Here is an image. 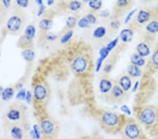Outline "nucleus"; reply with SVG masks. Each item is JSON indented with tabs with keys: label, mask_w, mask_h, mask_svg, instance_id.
<instances>
[{
	"label": "nucleus",
	"mask_w": 158,
	"mask_h": 139,
	"mask_svg": "<svg viewBox=\"0 0 158 139\" xmlns=\"http://www.w3.org/2000/svg\"><path fill=\"white\" fill-rule=\"evenodd\" d=\"M4 120L9 126H25L27 122L26 107L21 103H15L10 106L4 115Z\"/></svg>",
	"instance_id": "nucleus-1"
},
{
	"label": "nucleus",
	"mask_w": 158,
	"mask_h": 139,
	"mask_svg": "<svg viewBox=\"0 0 158 139\" xmlns=\"http://www.w3.org/2000/svg\"><path fill=\"white\" fill-rule=\"evenodd\" d=\"M99 123L101 128L109 133H116L121 131L124 125L121 116L110 111H106L101 114L99 118Z\"/></svg>",
	"instance_id": "nucleus-2"
},
{
	"label": "nucleus",
	"mask_w": 158,
	"mask_h": 139,
	"mask_svg": "<svg viewBox=\"0 0 158 139\" xmlns=\"http://www.w3.org/2000/svg\"><path fill=\"white\" fill-rule=\"evenodd\" d=\"M26 23V16L23 12L17 11L13 13L6 22V30L14 35L20 34Z\"/></svg>",
	"instance_id": "nucleus-3"
},
{
	"label": "nucleus",
	"mask_w": 158,
	"mask_h": 139,
	"mask_svg": "<svg viewBox=\"0 0 158 139\" xmlns=\"http://www.w3.org/2000/svg\"><path fill=\"white\" fill-rule=\"evenodd\" d=\"M40 128L42 133L41 139H57L59 133V126L56 121L49 117L41 119Z\"/></svg>",
	"instance_id": "nucleus-4"
},
{
	"label": "nucleus",
	"mask_w": 158,
	"mask_h": 139,
	"mask_svg": "<svg viewBox=\"0 0 158 139\" xmlns=\"http://www.w3.org/2000/svg\"><path fill=\"white\" fill-rule=\"evenodd\" d=\"M140 123L146 128H152L158 125V109L152 105L143 108L138 115Z\"/></svg>",
	"instance_id": "nucleus-5"
},
{
	"label": "nucleus",
	"mask_w": 158,
	"mask_h": 139,
	"mask_svg": "<svg viewBox=\"0 0 158 139\" xmlns=\"http://www.w3.org/2000/svg\"><path fill=\"white\" fill-rule=\"evenodd\" d=\"M90 57L85 53H78L73 58L70 67L75 75H85L90 69Z\"/></svg>",
	"instance_id": "nucleus-6"
},
{
	"label": "nucleus",
	"mask_w": 158,
	"mask_h": 139,
	"mask_svg": "<svg viewBox=\"0 0 158 139\" xmlns=\"http://www.w3.org/2000/svg\"><path fill=\"white\" fill-rule=\"evenodd\" d=\"M121 133L125 139H139L141 136L140 126L133 120H127L124 123Z\"/></svg>",
	"instance_id": "nucleus-7"
},
{
	"label": "nucleus",
	"mask_w": 158,
	"mask_h": 139,
	"mask_svg": "<svg viewBox=\"0 0 158 139\" xmlns=\"http://www.w3.org/2000/svg\"><path fill=\"white\" fill-rule=\"evenodd\" d=\"M49 97V89L45 84H37L33 88V98L36 105H44Z\"/></svg>",
	"instance_id": "nucleus-8"
},
{
	"label": "nucleus",
	"mask_w": 158,
	"mask_h": 139,
	"mask_svg": "<svg viewBox=\"0 0 158 139\" xmlns=\"http://www.w3.org/2000/svg\"><path fill=\"white\" fill-rule=\"evenodd\" d=\"M125 92L123 89L119 87L118 83L114 84L113 87L112 88L110 92L106 96L107 100H108L113 103H119L124 99L125 96Z\"/></svg>",
	"instance_id": "nucleus-9"
},
{
	"label": "nucleus",
	"mask_w": 158,
	"mask_h": 139,
	"mask_svg": "<svg viewBox=\"0 0 158 139\" xmlns=\"http://www.w3.org/2000/svg\"><path fill=\"white\" fill-rule=\"evenodd\" d=\"M113 82L108 77H103L99 81L98 88L100 92L106 96L113 87Z\"/></svg>",
	"instance_id": "nucleus-10"
},
{
	"label": "nucleus",
	"mask_w": 158,
	"mask_h": 139,
	"mask_svg": "<svg viewBox=\"0 0 158 139\" xmlns=\"http://www.w3.org/2000/svg\"><path fill=\"white\" fill-rule=\"evenodd\" d=\"M153 18H152L151 12L148 10L143 9L138 12L135 18V21L139 25H146Z\"/></svg>",
	"instance_id": "nucleus-11"
},
{
	"label": "nucleus",
	"mask_w": 158,
	"mask_h": 139,
	"mask_svg": "<svg viewBox=\"0 0 158 139\" xmlns=\"http://www.w3.org/2000/svg\"><path fill=\"white\" fill-rule=\"evenodd\" d=\"M117 83L125 93L128 92L133 84V79L127 74H124L119 77Z\"/></svg>",
	"instance_id": "nucleus-12"
},
{
	"label": "nucleus",
	"mask_w": 158,
	"mask_h": 139,
	"mask_svg": "<svg viewBox=\"0 0 158 139\" xmlns=\"http://www.w3.org/2000/svg\"><path fill=\"white\" fill-rule=\"evenodd\" d=\"M18 47L22 49H28L33 48V39H30L26 35H23L20 37L17 42Z\"/></svg>",
	"instance_id": "nucleus-13"
},
{
	"label": "nucleus",
	"mask_w": 158,
	"mask_h": 139,
	"mask_svg": "<svg viewBox=\"0 0 158 139\" xmlns=\"http://www.w3.org/2000/svg\"><path fill=\"white\" fill-rule=\"evenodd\" d=\"M136 54H138L141 57L145 58L149 55L150 54V48L148 44L145 42H140L139 44H137L136 48Z\"/></svg>",
	"instance_id": "nucleus-14"
},
{
	"label": "nucleus",
	"mask_w": 158,
	"mask_h": 139,
	"mask_svg": "<svg viewBox=\"0 0 158 139\" xmlns=\"http://www.w3.org/2000/svg\"><path fill=\"white\" fill-rule=\"evenodd\" d=\"M23 126L20 125H14L10 126V133L13 139H23L24 131Z\"/></svg>",
	"instance_id": "nucleus-15"
},
{
	"label": "nucleus",
	"mask_w": 158,
	"mask_h": 139,
	"mask_svg": "<svg viewBox=\"0 0 158 139\" xmlns=\"http://www.w3.org/2000/svg\"><path fill=\"white\" fill-rule=\"evenodd\" d=\"M127 74L132 79H136L141 77L142 75V70L141 67L136 66V65L130 64L127 69Z\"/></svg>",
	"instance_id": "nucleus-16"
},
{
	"label": "nucleus",
	"mask_w": 158,
	"mask_h": 139,
	"mask_svg": "<svg viewBox=\"0 0 158 139\" xmlns=\"http://www.w3.org/2000/svg\"><path fill=\"white\" fill-rule=\"evenodd\" d=\"M134 37L133 30L130 28L123 29L119 34V39L122 42L127 43L131 42Z\"/></svg>",
	"instance_id": "nucleus-17"
},
{
	"label": "nucleus",
	"mask_w": 158,
	"mask_h": 139,
	"mask_svg": "<svg viewBox=\"0 0 158 139\" xmlns=\"http://www.w3.org/2000/svg\"><path fill=\"white\" fill-rule=\"evenodd\" d=\"M52 24L53 21L52 18H43L42 19L40 20L39 22L40 29L43 32H47L52 27Z\"/></svg>",
	"instance_id": "nucleus-18"
},
{
	"label": "nucleus",
	"mask_w": 158,
	"mask_h": 139,
	"mask_svg": "<svg viewBox=\"0 0 158 139\" xmlns=\"http://www.w3.org/2000/svg\"><path fill=\"white\" fill-rule=\"evenodd\" d=\"M146 30L150 34L158 32V18H153L146 25Z\"/></svg>",
	"instance_id": "nucleus-19"
},
{
	"label": "nucleus",
	"mask_w": 158,
	"mask_h": 139,
	"mask_svg": "<svg viewBox=\"0 0 158 139\" xmlns=\"http://www.w3.org/2000/svg\"><path fill=\"white\" fill-rule=\"evenodd\" d=\"M15 91H16V88L12 87H8L4 88L1 96L2 99L4 101H8L11 100L14 96Z\"/></svg>",
	"instance_id": "nucleus-20"
},
{
	"label": "nucleus",
	"mask_w": 158,
	"mask_h": 139,
	"mask_svg": "<svg viewBox=\"0 0 158 139\" xmlns=\"http://www.w3.org/2000/svg\"><path fill=\"white\" fill-rule=\"evenodd\" d=\"M130 61H131V64L140 67L143 66L146 64V60H145L144 58L141 57V55H139L136 53H135V54L131 55Z\"/></svg>",
	"instance_id": "nucleus-21"
},
{
	"label": "nucleus",
	"mask_w": 158,
	"mask_h": 139,
	"mask_svg": "<svg viewBox=\"0 0 158 139\" xmlns=\"http://www.w3.org/2000/svg\"><path fill=\"white\" fill-rule=\"evenodd\" d=\"M130 4H131V2L128 0H119L115 3L114 10L116 12H119V11H126L129 7Z\"/></svg>",
	"instance_id": "nucleus-22"
},
{
	"label": "nucleus",
	"mask_w": 158,
	"mask_h": 139,
	"mask_svg": "<svg viewBox=\"0 0 158 139\" xmlns=\"http://www.w3.org/2000/svg\"><path fill=\"white\" fill-rule=\"evenodd\" d=\"M107 30L105 27L103 26H99L94 30L93 32V37L95 39H100L103 38L106 35Z\"/></svg>",
	"instance_id": "nucleus-23"
},
{
	"label": "nucleus",
	"mask_w": 158,
	"mask_h": 139,
	"mask_svg": "<svg viewBox=\"0 0 158 139\" xmlns=\"http://www.w3.org/2000/svg\"><path fill=\"white\" fill-rule=\"evenodd\" d=\"M77 19L75 16H72L68 17L65 21V29L66 30V31L72 30L75 26L76 24H77Z\"/></svg>",
	"instance_id": "nucleus-24"
},
{
	"label": "nucleus",
	"mask_w": 158,
	"mask_h": 139,
	"mask_svg": "<svg viewBox=\"0 0 158 139\" xmlns=\"http://www.w3.org/2000/svg\"><path fill=\"white\" fill-rule=\"evenodd\" d=\"M83 4L81 2L78 1H72L70 2L68 4V9L70 10V11L76 12L80 11V10L82 8Z\"/></svg>",
	"instance_id": "nucleus-25"
},
{
	"label": "nucleus",
	"mask_w": 158,
	"mask_h": 139,
	"mask_svg": "<svg viewBox=\"0 0 158 139\" xmlns=\"http://www.w3.org/2000/svg\"><path fill=\"white\" fill-rule=\"evenodd\" d=\"M22 55L23 59L27 62H31L35 59V54L33 51L32 49H25L23 51Z\"/></svg>",
	"instance_id": "nucleus-26"
},
{
	"label": "nucleus",
	"mask_w": 158,
	"mask_h": 139,
	"mask_svg": "<svg viewBox=\"0 0 158 139\" xmlns=\"http://www.w3.org/2000/svg\"><path fill=\"white\" fill-rule=\"evenodd\" d=\"M35 33H36V28H35V27L33 25H28L26 27H25L24 35L30 38V39H34Z\"/></svg>",
	"instance_id": "nucleus-27"
},
{
	"label": "nucleus",
	"mask_w": 158,
	"mask_h": 139,
	"mask_svg": "<svg viewBox=\"0 0 158 139\" xmlns=\"http://www.w3.org/2000/svg\"><path fill=\"white\" fill-rule=\"evenodd\" d=\"M73 34H74V32H73V30L66 31L60 39V41L61 44H66V43H68V42H69L70 40L72 39V37L73 36Z\"/></svg>",
	"instance_id": "nucleus-28"
},
{
	"label": "nucleus",
	"mask_w": 158,
	"mask_h": 139,
	"mask_svg": "<svg viewBox=\"0 0 158 139\" xmlns=\"http://www.w3.org/2000/svg\"><path fill=\"white\" fill-rule=\"evenodd\" d=\"M103 2L100 0H92V1L89 2V6L94 11H98L101 8Z\"/></svg>",
	"instance_id": "nucleus-29"
},
{
	"label": "nucleus",
	"mask_w": 158,
	"mask_h": 139,
	"mask_svg": "<svg viewBox=\"0 0 158 139\" xmlns=\"http://www.w3.org/2000/svg\"><path fill=\"white\" fill-rule=\"evenodd\" d=\"M77 25L80 28H88V27L91 26V25L89 24V22L86 20L85 16L79 20L77 22Z\"/></svg>",
	"instance_id": "nucleus-30"
},
{
	"label": "nucleus",
	"mask_w": 158,
	"mask_h": 139,
	"mask_svg": "<svg viewBox=\"0 0 158 139\" xmlns=\"http://www.w3.org/2000/svg\"><path fill=\"white\" fill-rule=\"evenodd\" d=\"M119 37H116L114 38V39L113 40H112L111 42H110L108 44H107V46L106 47L107 50L109 52H110L112 50H113V49H114V48L116 47L117 45H118V42H119Z\"/></svg>",
	"instance_id": "nucleus-31"
},
{
	"label": "nucleus",
	"mask_w": 158,
	"mask_h": 139,
	"mask_svg": "<svg viewBox=\"0 0 158 139\" xmlns=\"http://www.w3.org/2000/svg\"><path fill=\"white\" fill-rule=\"evenodd\" d=\"M151 63L155 67L158 68V48L152 53L151 56Z\"/></svg>",
	"instance_id": "nucleus-32"
},
{
	"label": "nucleus",
	"mask_w": 158,
	"mask_h": 139,
	"mask_svg": "<svg viewBox=\"0 0 158 139\" xmlns=\"http://www.w3.org/2000/svg\"><path fill=\"white\" fill-rule=\"evenodd\" d=\"M85 18L87 20L89 24L91 25H95L97 22V18L92 13H89V14H86L85 16Z\"/></svg>",
	"instance_id": "nucleus-33"
},
{
	"label": "nucleus",
	"mask_w": 158,
	"mask_h": 139,
	"mask_svg": "<svg viewBox=\"0 0 158 139\" xmlns=\"http://www.w3.org/2000/svg\"><path fill=\"white\" fill-rule=\"evenodd\" d=\"M26 93L27 92L25 88H21L19 90V92H18L16 94V98L19 100H25V97H26Z\"/></svg>",
	"instance_id": "nucleus-34"
},
{
	"label": "nucleus",
	"mask_w": 158,
	"mask_h": 139,
	"mask_svg": "<svg viewBox=\"0 0 158 139\" xmlns=\"http://www.w3.org/2000/svg\"><path fill=\"white\" fill-rule=\"evenodd\" d=\"M32 130L33 131V132H34V134L37 139L42 138V133H41V131H40V128L39 125H35L33 126Z\"/></svg>",
	"instance_id": "nucleus-35"
},
{
	"label": "nucleus",
	"mask_w": 158,
	"mask_h": 139,
	"mask_svg": "<svg viewBox=\"0 0 158 139\" xmlns=\"http://www.w3.org/2000/svg\"><path fill=\"white\" fill-rule=\"evenodd\" d=\"M109 54H110V52L108 50H107L106 47H104L103 48H101V49H100V52H99V55H100V56H99V58H100L101 59H102L104 61V60H105L106 58L108 57Z\"/></svg>",
	"instance_id": "nucleus-36"
},
{
	"label": "nucleus",
	"mask_w": 158,
	"mask_h": 139,
	"mask_svg": "<svg viewBox=\"0 0 158 139\" xmlns=\"http://www.w3.org/2000/svg\"><path fill=\"white\" fill-rule=\"evenodd\" d=\"M28 0H16V4L17 6H19L20 8H26L29 5Z\"/></svg>",
	"instance_id": "nucleus-37"
},
{
	"label": "nucleus",
	"mask_w": 158,
	"mask_h": 139,
	"mask_svg": "<svg viewBox=\"0 0 158 139\" xmlns=\"http://www.w3.org/2000/svg\"><path fill=\"white\" fill-rule=\"evenodd\" d=\"M119 26H120V22L118 20H113V21L110 22V27L113 30H118Z\"/></svg>",
	"instance_id": "nucleus-38"
},
{
	"label": "nucleus",
	"mask_w": 158,
	"mask_h": 139,
	"mask_svg": "<svg viewBox=\"0 0 158 139\" xmlns=\"http://www.w3.org/2000/svg\"><path fill=\"white\" fill-rule=\"evenodd\" d=\"M136 11V9H134L132 10V11H130V13H129V14L127 15L126 18L124 19V23L125 24H127L128 22L130 21V20L131 19V17L133 16V15L134 14V13Z\"/></svg>",
	"instance_id": "nucleus-39"
},
{
	"label": "nucleus",
	"mask_w": 158,
	"mask_h": 139,
	"mask_svg": "<svg viewBox=\"0 0 158 139\" xmlns=\"http://www.w3.org/2000/svg\"><path fill=\"white\" fill-rule=\"evenodd\" d=\"M103 60H102V59H101L100 58H98V59H97V60H96V72L100 71L101 68L102 67V64H103Z\"/></svg>",
	"instance_id": "nucleus-40"
},
{
	"label": "nucleus",
	"mask_w": 158,
	"mask_h": 139,
	"mask_svg": "<svg viewBox=\"0 0 158 139\" xmlns=\"http://www.w3.org/2000/svg\"><path fill=\"white\" fill-rule=\"evenodd\" d=\"M45 9H46V7H45L44 4H42V5H41V6H40L39 9H38V12H37V16L40 17V16H42V15L44 13Z\"/></svg>",
	"instance_id": "nucleus-41"
},
{
	"label": "nucleus",
	"mask_w": 158,
	"mask_h": 139,
	"mask_svg": "<svg viewBox=\"0 0 158 139\" xmlns=\"http://www.w3.org/2000/svg\"><path fill=\"white\" fill-rule=\"evenodd\" d=\"M46 39H47L48 41H55V40L57 39V35H56L54 34H49L46 35Z\"/></svg>",
	"instance_id": "nucleus-42"
},
{
	"label": "nucleus",
	"mask_w": 158,
	"mask_h": 139,
	"mask_svg": "<svg viewBox=\"0 0 158 139\" xmlns=\"http://www.w3.org/2000/svg\"><path fill=\"white\" fill-rule=\"evenodd\" d=\"M32 93L30 91H27V93H26V97H25V100L27 103H30L32 101Z\"/></svg>",
	"instance_id": "nucleus-43"
},
{
	"label": "nucleus",
	"mask_w": 158,
	"mask_h": 139,
	"mask_svg": "<svg viewBox=\"0 0 158 139\" xmlns=\"http://www.w3.org/2000/svg\"><path fill=\"white\" fill-rule=\"evenodd\" d=\"M121 110L124 113H126L127 114V115H131V110H130V109L129 108L128 106L127 105H122L121 107Z\"/></svg>",
	"instance_id": "nucleus-44"
},
{
	"label": "nucleus",
	"mask_w": 158,
	"mask_h": 139,
	"mask_svg": "<svg viewBox=\"0 0 158 139\" xmlns=\"http://www.w3.org/2000/svg\"><path fill=\"white\" fill-rule=\"evenodd\" d=\"M2 4L5 9H9L10 5L11 4V2L10 1V0H3V1L2 2Z\"/></svg>",
	"instance_id": "nucleus-45"
},
{
	"label": "nucleus",
	"mask_w": 158,
	"mask_h": 139,
	"mask_svg": "<svg viewBox=\"0 0 158 139\" xmlns=\"http://www.w3.org/2000/svg\"><path fill=\"white\" fill-rule=\"evenodd\" d=\"M110 16V12L107 10H104V11H101L100 14V16L102 18H108Z\"/></svg>",
	"instance_id": "nucleus-46"
},
{
	"label": "nucleus",
	"mask_w": 158,
	"mask_h": 139,
	"mask_svg": "<svg viewBox=\"0 0 158 139\" xmlns=\"http://www.w3.org/2000/svg\"><path fill=\"white\" fill-rule=\"evenodd\" d=\"M36 3L38 4V6H41V5L44 4V3H43V1L42 0H37L36 1Z\"/></svg>",
	"instance_id": "nucleus-47"
},
{
	"label": "nucleus",
	"mask_w": 158,
	"mask_h": 139,
	"mask_svg": "<svg viewBox=\"0 0 158 139\" xmlns=\"http://www.w3.org/2000/svg\"><path fill=\"white\" fill-rule=\"evenodd\" d=\"M53 3H54V1H53V0H49V1H47V2L48 6H52Z\"/></svg>",
	"instance_id": "nucleus-48"
},
{
	"label": "nucleus",
	"mask_w": 158,
	"mask_h": 139,
	"mask_svg": "<svg viewBox=\"0 0 158 139\" xmlns=\"http://www.w3.org/2000/svg\"><path fill=\"white\" fill-rule=\"evenodd\" d=\"M78 139H94V138L90 137V136H83V137H81Z\"/></svg>",
	"instance_id": "nucleus-49"
},
{
	"label": "nucleus",
	"mask_w": 158,
	"mask_h": 139,
	"mask_svg": "<svg viewBox=\"0 0 158 139\" xmlns=\"http://www.w3.org/2000/svg\"><path fill=\"white\" fill-rule=\"evenodd\" d=\"M138 85H139V82H137L136 84H135V86H134V88H133V92H135V90H136V88H137V87H138Z\"/></svg>",
	"instance_id": "nucleus-50"
},
{
	"label": "nucleus",
	"mask_w": 158,
	"mask_h": 139,
	"mask_svg": "<svg viewBox=\"0 0 158 139\" xmlns=\"http://www.w3.org/2000/svg\"><path fill=\"white\" fill-rule=\"evenodd\" d=\"M3 90H4L3 87L0 86V96H2V92H3Z\"/></svg>",
	"instance_id": "nucleus-51"
}]
</instances>
